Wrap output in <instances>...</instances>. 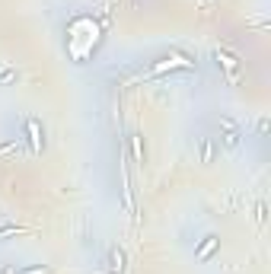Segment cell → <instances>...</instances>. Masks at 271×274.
Instances as JSON below:
<instances>
[{
    "instance_id": "ba28073f",
    "label": "cell",
    "mask_w": 271,
    "mask_h": 274,
    "mask_svg": "<svg viewBox=\"0 0 271 274\" xmlns=\"http://www.w3.org/2000/svg\"><path fill=\"white\" fill-rule=\"evenodd\" d=\"M19 274H48V268H45V265H35V268H22Z\"/></svg>"
},
{
    "instance_id": "6da1fadb",
    "label": "cell",
    "mask_w": 271,
    "mask_h": 274,
    "mask_svg": "<svg viewBox=\"0 0 271 274\" xmlns=\"http://www.w3.org/2000/svg\"><path fill=\"white\" fill-rule=\"evenodd\" d=\"M192 67V61H185L182 54H169V57H163V61H157L150 67V74H166V70H188Z\"/></svg>"
},
{
    "instance_id": "5b68a950",
    "label": "cell",
    "mask_w": 271,
    "mask_h": 274,
    "mask_svg": "<svg viewBox=\"0 0 271 274\" xmlns=\"http://www.w3.org/2000/svg\"><path fill=\"white\" fill-rule=\"evenodd\" d=\"M217 61H223V67L230 70V74H236V57L227 54V51H217Z\"/></svg>"
},
{
    "instance_id": "52a82bcc",
    "label": "cell",
    "mask_w": 271,
    "mask_h": 274,
    "mask_svg": "<svg viewBox=\"0 0 271 274\" xmlns=\"http://www.w3.org/2000/svg\"><path fill=\"white\" fill-rule=\"evenodd\" d=\"M13 233H26V226H4L0 236H13Z\"/></svg>"
},
{
    "instance_id": "7a4b0ae2",
    "label": "cell",
    "mask_w": 271,
    "mask_h": 274,
    "mask_svg": "<svg viewBox=\"0 0 271 274\" xmlns=\"http://www.w3.org/2000/svg\"><path fill=\"white\" fill-rule=\"evenodd\" d=\"M217 242H220L217 236H207V239L201 242V249H198V258H207V255H210V252H214V249H217Z\"/></svg>"
},
{
    "instance_id": "277c9868",
    "label": "cell",
    "mask_w": 271,
    "mask_h": 274,
    "mask_svg": "<svg viewBox=\"0 0 271 274\" xmlns=\"http://www.w3.org/2000/svg\"><path fill=\"white\" fill-rule=\"evenodd\" d=\"M109 261H112L109 268H115V271H122V265H125V252H122V249H112V252H109Z\"/></svg>"
},
{
    "instance_id": "8992f818",
    "label": "cell",
    "mask_w": 271,
    "mask_h": 274,
    "mask_svg": "<svg viewBox=\"0 0 271 274\" xmlns=\"http://www.w3.org/2000/svg\"><path fill=\"white\" fill-rule=\"evenodd\" d=\"M223 144H227V147H236V144H239V134H236V131H230V134H223Z\"/></svg>"
},
{
    "instance_id": "3957f363",
    "label": "cell",
    "mask_w": 271,
    "mask_h": 274,
    "mask_svg": "<svg viewBox=\"0 0 271 274\" xmlns=\"http://www.w3.org/2000/svg\"><path fill=\"white\" fill-rule=\"evenodd\" d=\"M26 128H29V137H32V147L42 150V131H39V121H26Z\"/></svg>"
}]
</instances>
